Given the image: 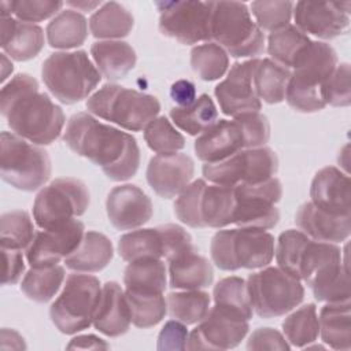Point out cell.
<instances>
[{
    "instance_id": "cell-1",
    "label": "cell",
    "mask_w": 351,
    "mask_h": 351,
    "mask_svg": "<svg viewBox=\"0 0 351 351\" xmlns=\"http://www.w3.org/2000/svg\"><path fill=\"white\" fill-rule=\"evenodd\" d=\"M63 141L74 154L99 166L112 181H126L138 170L140 148L136 138L89 112L71 115L63 130Z\"/></svg>"
},
{
    "instance_id": "cell-2",
    "label": "cell",
    "mask_w": 351,
    "mask_h": 351,
    "mask_svg": "<svg viewBox=\"0 0 351 351\" xmlns=\"http://www.w3.org/2000/svg\"><path fill=\"white\" fill-rule=\"evenodd\" d=\"M0 111L12 133L37 145L52 144L66 123L63 110L40 92L37 80L26 73L14 75L3 85Z\"/></svg>"
},
{
    "instance_id": "cell-3",
    "label": "cell",
    "mask_w": 351,
    "mask_h": 351,
    "mask_svg": "<svg viewBox=\"0 0 351 351\" xmlns=\"http://www.w3.org/2000/svg\"><path fill=\"white\" fill-rule=\"evenodd\" d=\"M336 51L324 41H310L295 60L285 100L295 111L317 112L326 104L322 97V88L337 63Z\"/></svg>"
},
{
    "instance_id": "cell-4",
    "label": "cell",
    "mask_w": 351,
    "mask_h": 351,
    "mask_svg": "<svg viewBox=\"0 0 351 351\" xmlns=\"http://www.w3.org/2000/svg\"><path fill=\"white\" fill-rule=\"evenodd\" d=\"M41 78L55 99L63 104H75L93 95L101 74L85 51H63L44 60Z\"/></svg>"
},
{
    "instance_id": "cell-5",
    "label": "cell",
    "mask_w": 351,
    "mask_h": 351,
    "mask_svg": "<svg viewBox=\"0 0 351 351\" xmlns=\"http://www.w3.org/2000/svg\"><path fill=\"white\" fill-rule=\"evenodd\" d=\"M88 112L129 132H140L159 111L158 97L118 84H104L86 101Z\"/></svg>"
},
{
    "instance_id": "cell-6",
    "label": "cell",
    "mask_w": 351,
    "mask_h": 351,
    "mask_svg": "<svg viewBox=\"0 0 351 351\" xmlns=\"http://www.w3.org/2000/svg\"><path fill=\"white\" fill-rule=\"evenodd\" d=\"M274 237L261 229H222L210 243L214 265L225 271L262 269L274 258Z\"/></svg>"
},
{
    "instance_id": "cell-7",
    "label": "cell",
    "mask_w": 351,
    "mask_h": 351,
    "mask_svg": "<svg viewBox=\"0 0 351 351\" xmlns=\"http://www.w3.org/2000/svg\"><path fill=\"white\" fill-rule=\"evenodd\" d=\"M211 41L233 58L254 59L265 49L263 32L241 1H213Z\"/></svg>"
},
{
    "instance_id": "cell-8",
    "label": "cell",
    "mask_w": 351,
    "mask_h": 351,
    "mask_svg": "<svg viewBox=\"0 0 351 351\" xmlns=\"http://www.w3.org/2000/svg\"><path fill=\"white\" fill-rule=\"evenodd\" d=\"M0 147L3 181L19 191L33 192L49 180L51 159L41 145L4 130L0 136Z\"/></svg>"
},
{
    "instance_id": "cell-9",
    "label": "cell",
    "mask_w": 351,
    "mask_h": 351,
    "mask_svg": "<svg viewBox=\"0 0 351 351\" xmlns=\"http://www.w3.org/2000/svg\"><path fill=\"white\" fill-rule=\"evenodd\" d=\"M101 293L97 277L88 273L67 276L63 291L49 307V317L56 329L64 335H75L93 325Z\"/></svg>"
},
{
    "instance_id": "cell-10",
    "label": "cell",
    "mask_w": 351,
    "mask_h": 351,
    "mask_svg": "<svg viewBox=\"0 0 351 351\" xmlns=\"http://www.w3.org/2000/svg\"><path fill=\"white\" fill-rule=\"evenodd\" d=\"M254 313L262 318H276L296 308L304 298L302 281L282 269L266 266L247 278Z\"/></svg>"
},
{
    "instance_id": "cell-11",
    "label": "cell",
    "mask_w": 351,
    "mask_h": 351,
    "mask_svg": "<svg viewBox=\"0 0 351 351\" xmlns=\"http://www.w3.org/2000/svg\"><path fill=\"white\" fill-rule=\"evenodd\" d=\"M90 195L88 186L77 178H56L37 193L33 203V219L40 229L63 225L85 214Z\"/></svg>"
},
{
    "instance_id": "cell-12",
    "label": "cell",
    "mask_w": 351,
    "mask_h": 351,
    "mask_svg": "<svg viewBox=\"0 0 351 351\" xmlns=\"http://www.w3.org/2000/svg\"><path fill=\"white\" fill-rule=\"evenodd\" d=\"M277 170L278 158L269 147L247 148L223 160L204 163L202 169L207 181L225 186L258 184L274 177Z\"/></svg>"
},
{
    "instance_id": "cell-13",
    "label": "cell",
    "mask_w": 351,
    "mask_h": 351,
    "mask_svg": "<svg viewBox=\"0 0 351 351\" xmlns=\"http://www.w3.org/2000/svg\"><path fill=\"white\" fill-rule=\"evenodd\" d=\"M159 30L181 44L211 41L213 1H156Z\"/></svg>"
},
{
    "instance_id": "cell-14",
    "label": "cell",
    "mask_w": 351,
    "mask_h": 351,
    "mask_svg": "<svg viewBox=\"0 0 351 351\" xmlns=\"http://www.w3.org/2000/svg\"><path fill=\"white\" fill-rule=\"evenodd\" d=\"M234 188L236 206L232 223L237 228L267 230L280 219L277 203L282 196L278 178L271 177L258 184H241Z\"/></svg>"
},
{
    "instance_id": "cell-15",
    "label": "cell",
    "mask_w": 351,
    "mask_h": 351,
    "mask_svg": "<svg viewBox=\"0 0 351 351\" xmlns=\"http://www.w3.org/2000/svg\"><path fill=\"white\" fill-rule=\"evenodd\" d=\"M350 1H298L293 5L295 26L306 36L332 40L350 27Z\"/></svg>"
},
{
    "instance_id": "cell-16",
    "label": "cell",
    "mask_w": 351,
    "mask_h": 351,
    "mask_svg": "<svg viewBox=\"0 0 351 351\" xmlns=\"http://www.w3.org/2000/svg\"><path fill=\"white\" fill-rule=\"evenodd\" d=\"M248 329V321L243 317L213 306L189 333L186 350H230L244 340Z\"/></svg>"
},
{
    "instance_id": "cell-17",
    "label": "cell",
    "mask_w": 351,
    "mask_h": 351,
    "mask_svg": "<svg viewBox=\"0 0 351 351\" xmlns=\"http://www.w3.org/2000/svg\"><path fill=\"white\" fill-rule=\"evenodd\" d=\"M256 58L232 64L225 80L215 88L214 95L221 111L229 117L245 112H261L262 101L254 88V70Z\"/></svg>"
},
{
    "instance_id": "cell-18",
    "label": "cell",
    "mask_w": 351,
    "mask_h": 351,
    "mask_svg": "<svg viewBox=\"0 0 351 351\" xmlns=\"http://www.w3.org/2000/svg\"><path fill=\"white\" fill-rule=\"evenodd\" d=\"M84 234V223L77 218L55 228L41 229L25 251L26 261L32 267L59 265L78 248Z\"/></svg>"
},
{
    "instance_id": "cell-19",
    "label": "cell",
    "mask_w": 351,
    "mask_h": 351,
    "mask_svg": "<svg viewBox=\"0 0 351 351\" xmlns=\"http://www.w3.org/2000/svg\"><path fill=\"white\" fill-rule=\"evenodd\" d=\"M193 148L197 159L204 163H215L252 147L243 121L240 117H233L230 121L218 119L197 136Z\"/></svg>"
},
{
    "instance_id": "cell-20",
    "label": "cell",
    "mask_w": 351,
    "mask_h": 351,
    "mask_svg": "<svg viewBox=\"0 0 351 351\" xmlns=\"http://www.w3.org/2000/svg\"><path fill=\"white\" fill-rule=\"evenodd\" d=\"M108 221L118 230H134L145 225L154 213L148 195L133 184L114 186L106 200Z\"/></svg>"
},
{
    "instance_id": "cell-21",
    "label": "cell",
    "mask_w": 351,
    "mask_h": 351,
    "mask_svg": "<svg viewBox=\"0 0 351 351\" xmlns=\"http://www.w3.org/2000/svg\"><path fill=\"white\" fill-rule=\"evenodd\" d=\"M193 174L195 163L182 152L152 156L145 173L152 191L163 199L178 196L192 182Z\"/></svg>"
},
{
    "instance_id": "cell-22",
    "label": "cell",
    "mask_w": 351,
    "mask_h": 351,
    "mask_svg": "<svg viewBox=\"0 0 351 351\" xmlns=\"http://www.w3.org/2000/svg\"><path fill=\"white\" fill-rule=\"evenodd\" d=\"M295 222L299 230L317 241L337 244L346 241L351 233V215L330 213L313 202H306L298 208Z\"/></svg>"
},
{
    "instance_id": "cell-23",
    "label": "cell",
    "mask_w": 351,
    "mask_h": 351,
    "mask_svg": "<svg viewBox=\"0 0 351 351\" xmlns=\"http://www.w3.org/2000/svg\"><path fill=\"white\" fill-rule=\"evenodd\" d=\"M310 197L315 206L335 214L351 215L350 176L335 166L318 170L311 181Z\"/></svg>"
},
{
    "instance_id": "cell-24",
    "label": "cell",
    "mask_w": 351,
    "mask_h": 351,
    "mask_svg": "<svg viewBox=\"0 0 351 351\" xmlns=\"http://www.w3.org/2000/svg\"><path fill=\"white\" fill-rule=\"evenodd\" d=\"M130 324L132 317L125 291L115 281L106 282L101 287L93 326L108 337H118L129 330Z\"/></svg>"
},
{
    "instance_id": "cell-25",
    "label": "cell",
    "mask_w": 351,
    "mask_h": 351,
    "mask_svg": "<svg viewBox=\"0 0 351 351\" xmlns=\"http://www.w3.org/2000/svg\"><path fill=\"white\" fill-rule=\"evenodd\" d=\"M1 49L12 60L26 62L36 58L44 47L41 26L1 15Z\"/></svg>"
},
{
    "instance_id": "cell-26",
    "label": "cell",
    "mask_w": 351,
    "mask_h": 351,
    "mask_svg": "<svg viewBox=\"0 0 351 351\" xmlns=\"http://www.w3.org/2000/svg\"><path fill=\"white\" fill-rule=\"evenodd\" d=\"M167 262L169 284L174 289H203L213 284V266L197 254L196 248L185 251Z\"/></svg>"
},
{
    "instance_id": "cell-27",
    "label": "cell",
    "mask_w": 351,
    "mask_h": 351,
    "mask_svg": "<svg viewBox=\"0 0 351 351\" xmlns=\"http://www.w3.org/2000/svg\"><path fill=\"white\" fill-rule=\"evenodd\" d=\"M90 55L101 77L108 81L122 80L137 62L133 47L122 40L96 41L90 47Z\"/></svg>"
},
{
    "instance_id": "cell-28",
    "label": "cell",
    "mask_w": 351,
    "mask_h": 351,
    "mask_svg": "<svg viewBox=\"0 0 351 351\" xmlns=\"http://www.w3.org/2000/svg\"><path fill=\"white\" fill-rule=\"evenodd\" d=\"M114 256L111 240L96 230L85 232L78 248L64 259L66 267L80 273L103 270Z\"/></svg>"
},
{
    "instance_id": "cell-29",
    "label": "cell",
    "mask_w": 351,
    "mask_h": 351,
    "mask_svg": "<svg viewBox=\"0 0 351 351\" xmlns=\"http://www.w3.org/2000/svg\"><path fill=\"white\" fill-rule=\"evenodd\" d=\"M321 340L333 350L351 348V304L350 302L326 303L318 315Z\"/></svg>"
},
{
    "instance_id": "cell-30",
    "label": "cell",
    "mask_w": 351,
    "mask_h": 351,
    "mask_svg": "<svg viewBox=\"0 0 351 351\" xmlns=\"http://www.w3.org/2000/svg\"><path fill=\"white\" fill-rule=\"evenodd\" d=\"M166 236L163 226L138 228L122 234L118 240V254L128 263L141 258H166Z\"/></svg>"
},
{
    "instance_id": "cell-31",
    "label": "cell",
    "mask_w": 351,
    "mask_h": 351,
    "mask_svg": "<svg viewBox=\"0 0 351 351\" xmlns=\"http://www.w3.org/2000/svg\"><path fill=\"white\" fill-rule=\"evenodd\" d=\"M306 284L311 288L313 295L318 302H350L348 269L343 261L318 269Z\"/></svg>"
},
{
    "instance_id": "cell-32",
    "label": "cell",
    "mask_w": 351,
    "mask_h": 351,
    "mask_svg": "<svg viewBox=\"0 0 351 351\" xmlns=\"http://www.w3.org/2000/svg\"><path fill=\"white\" fill-rule=\"evenodd\" d=\"M134 26V18L122 4L117 1L103 3L89 18V30L100 40H121Z\"/></svg>"
},
{
    "instance_id": "cell-33",
    "label": "cell",
    "mask_w": 351,
    "mask_h": 351,
    "mask_svg": "<svg viewBox=\"0 0 351 351\" xmlns=\"http://www.w3.org/2000/svg\"><path fill=\"white\" fill-rule=\"evenodd\" d=\"M45 33L49 47L73 49L85 43L88 37V21L81 12L67 8L51 19Z\"/></svg>"
},
{
    "instance_id": "cell-34",
    "label": "cell",
    "mask_w": 351,
    "mask_h": 351,
    "mask_svg": "<svg viewBox=\"0 0 351 351\" xmlns=\"http://www.w3.org/2000/svg\"><path fill=\"white\" fill-rule=\"evenodd\" d=\"M125 289L163 293L167 287V269L159 258H141L129 262L123 273Z\"/></svg>"
},
{
    "instance_id": "cell-35",
    "label": "cell",
    "mask_w": 351,
    "mask_h": 351,
    "mask_svg": "<svg viewBox=\"0 0 351 351\" xmlns=\"http://www.w3.org/2000/svg\"><path fill=\"white\" fill-rule=\"evenodd\" d=\"M173 125L189 136H200L218 121V110L207 93H202L186 107H173L169 112Z\"/></svg>"
},
{
    "instance_id": "cell-36",
    "label": "cell",
    "mask_w": 351,
    "mask_h": 351,
    "mask_svg": "<svg viewBox=\"0 0 351 351\" xmlns=\"http://www.w3.org/2000/svg\"><path fill=\"white\" fill-rule=\"evenodd\" d=\"M291 70L274 60L258 59L254 70V88L261 99L267 104H278L285 100Z\"/></svg>"
},
{
    "instance_id": "cell-37",
    "label": "cell",
    "mask_w": 351,
    "mask_h": 351,
    "mask_svg": "<svg viewBox=\"0 0 351 351\" xmlns=\"http://www.w3.org/2000/svg\"><path fill=\"white\" fill-rule=\"evenodd\" d=\"M236 196L233 186L206 185L202 199V219L204 228L222 229L232 223Z\"/></svg>"
},
{
    "instance_id": "cell-38",
    "label": "cell",
    "mask_w": 351,
    "mask_h": 351,
    "mask_svg": "<svg viewBox=\"0 0 351 351\" xmlns=\"http://www.w3.org/2000/svg\"><path fill=\"white\" fill-rule=\"evenodd\" d=\"M214 307L236 314L250 321L254 315L247 281L237 276L219 280L213 289Z\"/></svg>"
},
{
    "instance_id": "cell-39",
    "label": "cell",
    "mask_w": 351,
    "mask_h": 351,
    "mask_svg": "<svg viewBox=\"0 0 351 351\" xmlns=\"http://www.w3.org/2000/svg\"><path fill=\"white\" fill-rule=\"evenodd\" d=\"M169 314L185 325L199 324L211 308V298L202 289H180L166 298Z\"/></svg>"
},
{
    "instance_id": "cell-40",
    "label": "cell",
    "mask_w": 351,
    "mask_h": 351,
    "mask_svg": "<svg viewBox=\"0 0 351 351\" xmlns=\"http://www.w3.org/2000/svg\"><path fill=\"white\" fill-rule=\"evenodd\" d=\"M66 270L60 265L48 267H32L22 278L21 291L33 302L47 303L60 289Z\"/></svg>"
},
{
    "instance_id": "cell-41",
    "label": "cell",
    "mask_w": 351,
    "mask_h": 351,
    "mask_svg": "<svg viewBox=\"0 0 351 351\" xmlns=\"http://www.w3.org/2000/svg\"><path fill=\"white\" fill-rule=\"evenodd\" d=\"M310 37L295 25H288L267 37V52L270 59L291 70L298 56L310 44Z\"/></svg>"
},
{
    "instance_id": "cell-42",
    "label": "cell",
    "mask_w": 351,
    "mask_h": 351,
    "mask_svg": "<svg viewBox=\"0 0 351 351\" xmlns=\"http://www.w3.org/2000/svg\"><path fill=\"white\" fill-rule=\"evenodd\" d=\"M282 335L289 346L304 348L314 343L319 336V324L317 307L314 303H307L282 321Z\"/></svg>"
},
{
    "instance_id": "cell-43",
    "label": "cell",
    "mask_w": 351,
    "mask_h": 351,
    "mask_svg": "<svg viewBox=\"0 0 351 351\" xmlns=\"http://www.w3.org/2000/svg\"><path fill=\"white\" fill-rule=\"evenodd\" d=\"M132 324L137 328H152L158 325L167 313V302L163 293L140 292L125 289Z\"/></svg>"
},
{
    "instance_id": "cell-44",
    "label": "cell",
    "mask_w": 351,
    "mask_h": 351,
    "mask_svg": "<svg viewBox=\"0 0 351 351\" xmlns=\"http://www.w3.org/2000/svg\"><path fill=\"white\" fill-rule=\"evenodd\" d=\"M191 66L200 80L215 81L228 71L229 55L222 47L208 41L192 48Z\"/></svg>"
},
{
    "instance_id": "cell-45",
    "label": "cell",
    "mask_w": 351,
    "mask_h": 351,
    "mask_svg": "<svg viewBox=\"0 0 351 351\" xmlns=\"http://www.w3.org/2000/svg\"><path fill=\"white\" fill-rule=\"evenodd\" d=\"M34 223L23 210L4 213L0 218V247L26 251L36 237Z\"/></svg>"
},
{
    "instance_id": "cell-46",
    "label": "cell",
    "mask_w": 351,
    "mask_h": 351,
    "mask_svg": "<svg viewBox=\"0 0 351 351\" xmlns=\"http://www.w3.org/2000/svg\"><path fill=\"white\" fill-rule=\"evenodd\" d=\"M144 140L148 148L156 155L176 154L185 147L184 136L165 115L156 117L147 125L144 129Z\"/></svg>"
},
{
    "instance_id": "cell-47",
    "label": "cell",
    "mask_w": 351,
    "mask_h": 351,
    "mask_svg": "<svg viewBox=\"0 0 351 351\" xmlns=\"http://www.w3.org/2000/svg\"><path fill=\"white\" fill-rule=\"evenodd\" d=\"M308 240L310 237L302 230L288 229L282 232L274 247V256L278 267L299 278V265Z\"/></svg>"
},
{
    "instance_id": "cell-48",
    "label": "cell",
    "mask_w": 351,
    "mask_h": 351,
    "mask_svg": "<svg viewBox=\"0 0 351 351\" xmlns=\"http://www.w3.org/2000/svg\"><path fill=\"white\" fill-rule=\"evenodd\" d=\"M63 7L59 0H11L1 1V15H14L18 21L27 23L43 22L55 18Z\"/></svg>"
},
{
    "instance_id": "cell-49",
    "label": "cell",
    "mask_w": 351,
    "mask_h": 351,
    "mask_svg": "<svg viewBox=\"0 0 351 351\" xmlns=\"http://www.w3.org/2000/svg\"><path fill=\"white\" fill-rule=\"evenodd\" d=\"M292 1L277 0H261L250 4L251 14L255 18V23L263 32H277L289 25L293 14Z\"/></svg>"
},
{
    "instance_id": "cell-50",
    "label": "cell",
    "mask_w": 351,
    "mask_h": 351,
    "mask_svg": "<svg viewBox=\"0 0 351 351\" xmlns=\"http://www.w3.org/2000/svg\"><path fill=\"white\" fill-rule=\"evenodd\" d=\"M207 182L202 178L192 181L174 202L176 217L189 228H204L202 219V199Z\"/></svg>"
},
{
    "instance_id": "cell-51",
    "label": "cell",
    "mask_w": 351,
    "mask_h": 351,
    "mask_svg": "<svg viewBox=\"0 0 351 351\" xmlns=\"http://www.w3.org/2000/svg\"><path fill=\"white\" fill-rule=\"evenodd\" d=\"M351 71L348 63H340L326 80L322 88L325 104L333 107H347L351 103Z\"/></svg>"
},
{
    "instance_id": "cell-52",
    "label": "cell",
    "mask_w": 351,
    "mask_h": 351,
    "mask_svg": "<svg viewBox=\"0 0 351 351\" xmlns=\"http://www.w3.org/2000/svg\"><path fill=\"white\" fill-rule=\"evenodd\" d=\"M189 339L188 328L184 322L178 319H170L167 321L158 336V350H171V351H181L186 350Z\"/></svg>"
},
{
    "instance_id": "cell-53",
    "label": "cell",
    "mask_w": 351,
    "mask_h": 351,
    "mask_svg": "<svg viewBox=\"0 0 351 351\" xmlns=\"http://www.w3.org/2000/svg\"><path fill=\"white\" fill-rule=\"evenodd\" d=\"M248 350H278L288 351L289 343L281 332L273 328H259L251 333L247 341Z\"/></svg>"
},
{
    "instance_id": "cell-54",
    "label": "cell",
    "mask_w": 351,
    "mask_h": 351,
    "mask_svg": "<svg viewBox=\"0 0 351 351\" xmlns=\"http://www.w3.org/2000/svg\"><path fill=\"white\" fill-rule=\"evenodd\" d=\"M4 270H3V285H14L16 284L23 271H25V261H23V251L10 247H0Z\"/></svg>"
},
{
    "instance_id": "cell-55",
    "label": "cell",
    "mask_w": 351,
    "mask_h": 351,
    "mask_svg": "<svg viewBox=\"0 0 351 351\" xmlns=\"http://www.w3.org/2000/svg\"><path fill=\"white\" fill-rule=\"evenodd\" d=\"M170 97L177 107L191 106L196 100V86L189 80H178L170 86Z\"/></svg>"
},
{
    "instance_id": "cell-56",
    "label": "cell",
    "mask_w": 351,
    "mask_h": 351,
    "mask_svg": "<svg viewBox=\"0 0 351 351\" xmlns=\"http://www.w3.org/2000/svg\"><path fill=\"white\" fill-rule=\"evenodd\" d=\"M69 350L80 348V350H108L110 344L106 340L95 336V335H78L70 340L66 346Z\"/></svg>"
},
{
    "instance_id": "cell-57",
    "label": "cell",
    "mask_w": 351,
    "mask_h": 351,
    "mask_svg": "<svg viewBox=\"0 0 351 351\" xmlns=\"http://www.w3.org/2000/svg\"><path fill=\"white\" fill-rule=\"evenodd\" d=\"M1 348L3 350H25V339L14 329H1Z\"/></svg>"
},
{
    "instance_id": "cell-58",
    "label": "cell",
    "mask_w": 351,
    "mask_h": 351,
    "mask_svg": "<svg viewBox=\"0 0 351 351\" xmlns=\"http://www.w3.org/2000/svg\"><path fill=\"white\" fill-rule=\"evenodd\" d=\"M66 4L69 7H73V10L75 11H81V12H90V11H96L99 7H101V1H66Z\"/></svg>"
},
{
    "instance_id": "cell-59",
    "label": "cell",
    "mask_w": 351,
    "mask_h": 351,
    "mask_svg": "<svg viewBox=\"0 0 351 351\" xmlns=\"http://www.w3.org/2000/svg\"><path fill=\"white\" fill-rule=\"evenodd\" d=\"M12 71H14V66L11 63V59H8L7 55L3 52L1 53V82H4Z\"/></svg>"
}]
</instances>
